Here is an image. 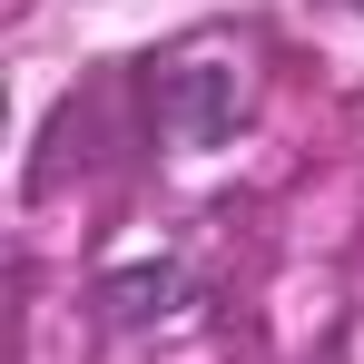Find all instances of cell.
Here are the masks:
<instances>
[{
	"mask_svg": "<svg viewBox=\"0 0 364 364\" xmlns=\"http://www.w3.org/2000/svg\"><path fill=\"white\" fill-rule=\"evenodd\" d=\"M148 109H158V138L168 148H227L246 119V50H227V40H187L178 60L148 69Z\"/></svg>",
	"mask_w": 364,
	"mask_h": 364,
	"instance_id": "cell-1",
	"label": "cell"
},
{
	"mask_svg": "<svg viewBox=\"0 0 364 364\" xmlns=\"http://www.w3.org/2000/svg\"><path fill=\"white\" fill-rule=\"evenodd\" d=\"M178 296H187V276H178V266H138V276H109V286H99L109 325H148V315H168Z\"/></svg>",
	"mask_w": 364,
	"mask_h": 364,
	"instance_id": "cell-2",
	"label": "cell"
}]
</instances>
